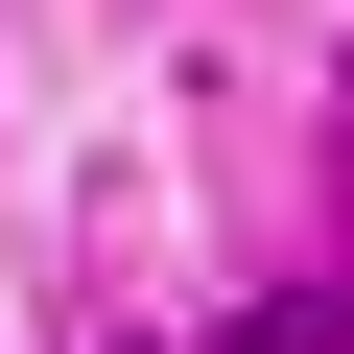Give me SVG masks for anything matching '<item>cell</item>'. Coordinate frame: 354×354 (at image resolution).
<instances>
[{"label": "cell", "mask_w": 354, "mask_h": 354, "mask_svg": "<svg viewBox=\"0 0 354 354\" xmlns=\"http://www.w3.org/2000/svg\"><path fill=\"white\" fill-rule=\"evenodd\" d=\"M213 354H354V307H330V283H283V307H236Z\"/></svg>", "instance_id": "obj_1"}]
</instances>
